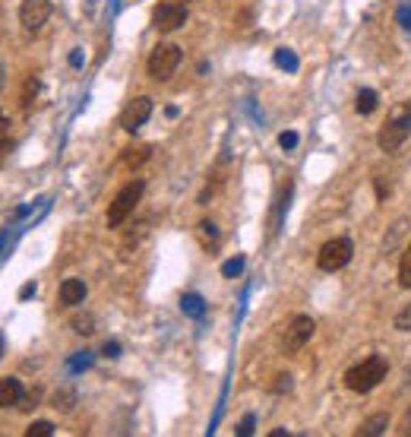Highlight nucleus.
Segmentation results:
<instances>
[{
	"instance_id": "obj_2",
	"label": "nucleus",
	"mask_w": 411,
	"mask_h": 437,
	"mask_svg": "<svg viewBox=\"0 0 411 437\" xmlns=\"http://www.w3.org/2000/svg\"><path fill=\"white\" fill-rule=\"evenodd\" d=\"M408 137H411V105H402V108H395L393 117L383 124L377 143L383 152H395V149H402V143Z\"/></svg>"
},
{
	"instance_id": "obj_26",
	"label": "nucleus",
	"mask_w": 411,
	"mask_h": 437,
	"mask_svg": "<svg viewBox=\"0 0 411 437\" xmlns=\"http://www.w3.org/2000/svg\"><path fill=\"white\" fill-rule=\"evenodd\" d=\"M395 327H399V330H411V305L405 307L402 314H395Z\"/></svg>"
},
{
	"instance_id": "obj_23",
	"label": "nucleus",
	"mask_w": 411,
	"mask_h": 437,
	"mask_svg": "<svg viewBox=\"0 0 411 437\" xmlns=\"http://www.w3.org/2000/svg\"><path fill=\"white\" fill-rule=\"evenodd\" d=\"M54 434V425L51 421H35L32 428L25 431V437H51Z\"/></svg>"
},
{
	"instance_id": "obj_13",
	"label": "nucleus",
	"mask_w": 411,
	"mask_h": 437,
	"mask_svg": "<svg viewBox=\"0 0 411 437\" xmlns=\"http://www.w3.org/2000/svg\"><path fill=\"white\" fill-rule=\"evenodd\" d=\"M386 425H389V415H386V412H377L373 418L364 421V425L354 431V434H358V437H367V434L377 437V434H383V431H386Z\"/></svg>"
},
{
	"instance_id": "obj_33",
	"label": "nucleus",
	"mask_w": 411,
	"mask_h": 437,
	"mask_svg": "<svg viewBox=\"0 0 411 437\" xmlns=\"http://www.w3.org/2000/svg\"><path fill=\"white\" fill-rule=\"evenodd\" d=\"M3 124H7V121H3V115H0V133H3Z\"/></svg>"
},
{
	"instance_id": "obj_12",
	"label": "nucleus",
	"mask_w": 411,
	"mask_h": 437,
	"mask_svg": "<svg viewBox=\"0 0 411 437\" xmlns=\"http://www.w3.org/2000/svg\"><path fill=\"white\" fill-rule=\"evenodd\" d=\"M197 238L206 248V254H215V248H219V225H215L212 219H203V222L197 225Z\"/></svg>"
},
{
	"instance_id": "obj_34",
	"label": "nucleus",
	"mask_w": 411,
	"mask_h": 437,
	"mask_svg": "<svg viewBox=\"0 0 411 437\" xmlns=\"http://www.w3.org/2000/svg\"><path fill=\"white\" fill-rule=\"evenodd\" d=\"M174 3H184V7H187V3H190V0H174Z\"/></svg>"
},
{
	"instance_id": "obj_9",
	"label": "nucleus",
	"mask_w": 411,
	"mask_h": 437,
	"mask_svg": "<svg viewBox=\"0 0 411 437\" xmlns=\"http://www.w3.org/2000/svg\"><path fill=\"white\" fill-rule=\"evenodd\" d=\"M149 115H152V99H149V95H136L130 105L123 108L121 127H123L127 133H136V130H140V127L149 121Z\"/></svg>"
},
{
	"instance_id": "obj_8",
	"label": "nucleus",
	"mask_w": 411,
	"mask_h": 437,
	"mask_svg": "<svg viewBox=\"0 0 411 437\" xmlns=\"http://www.w3.org/2000/svg\"><path fill=\"white\" fill-rule=\"evenodd\" d=\"M51 16V0H23L19 7V23L25 32H38Z\"/></svg>"
},
{
	"instance_id": "obj_31",
	"label": "nucleus",
	"mask_w": 411,
	"mask_h": 437,
	"mask_svg": "<svg viewBox=\"0 0 411 437\" xmlns=\"http://www.w3.org/2000/svg\"><path fill=\"white\" fill-rule=\"evenodd\" d=\"M101 355H105V358H117V355H121V346H117V342H108V346L101 349Z\"/></svg>"
},
{
	"instance_id": "obj_11",
	"label": "nucleus",
	"mask_w": 411,
	"mask_h": 437,
	"mask_svg": "<svg viewBox=\"0 0 411 437\" xmlns=\"http://www.w3.org/2000/svg\"><path fill=\"white\" fill-rule=\"evenodd\" d=\"M23 383H19L16 377H3L0 380V409H10V405H19L23 403Z\"/></svg>"
},
{
	"instance_id": "obj_7",
	"label": "nucleus",
	"mask_w": 411,
	"mask_h": 437,
	"mask_svg": "<svg viewBox=\"0 0 411 437\" xmlns=\"http://www.w3.org/2000/svg\"><path fill=\"white\" fill-rule=\"evenodd\" d=\"M187 23V7L184 3H174V0H162L155 10H152V25H155L162 35L177 32L181 25Z\"/></svg>"
},
{
	"instance_id": "obj_22",
	"label": "nucleus",
	"mask_w": 411,
	"mask_h": 437,
	"mask_svg": "<svg viewBox=\"0 0 411 437\" xmlns=\"http://www.w3.org/2000/svg\"><path fill=\"white\" fill-rule=\"evenodd\" d=\"M395 23H399V25L405 29V32L411 35V0H408V3H402L399 10H395Z\"/></svg>"
},
{
	"instance_id": "obj_29",
	"label": "nucleus",
	"mask_w": 411,
	"mask_h": 437,
	"mask_svg": "<svg viewBox=\"0 0 411 437\" xmlns=\"http://www.w3.org/2000/svg\"><path fill=\"white\" fill-rule=\"evenodd\" d=\"M377 197H379V203L389 197V184H386V178H377Z\"/></svg>"
},
{
	"instance_id": "obj_6",
	"label": "nucleus",
	"mask_w": 411,
	"mask_h": 437,
	"mask_svg": "<svg viewBox=\"0 0 411 437\" xmlns=\"http://www.w3.org/2000/svg\"><path fill=\"white\" fill-rule=\"evenodd\" d=\"M313 330H316V327H313V317H307V314H297L295 320H288L285 333H282V352H285V355L301 352V349L310 342Z\"/></svg>"
},
{
	"instance_id": "obj_18",
	"label": "nucleus",
	"mask_w": 411,
	"mask_h": 437,
	"mask_svg": "<svg viewBox=\"0 0 411 437\" xmlns=\"http://www.w3.org/2000/svg\"><path fill=\"white\" fill-rule=\"evenodd\" d=\"M181 307H184V314H190V317H203V311H206V305H203V298L199 295H184Z\"/></svg>"
},
{
	"instance_id": "obj_27",
	"label": "nucleus",
	"mask_w": 411,
	"mask_h": 437,
	"mask_svg": "<svg viewBox=\"0 0 411 437\" xmlns=\"http://www.w3.org/2000/svg\"><path fill=\"white\" fill-rule=\"evenodd\" d=\"M238 434H240V437L253 434V415H244V418H240V425H238Z\"/></svg>"
},
{
	"instance_id": "obj_14",
	"label": "nucleus",
	"mask_w": 411,
	"mask_h": 437,
	"mask_svg": "<svg viewBox=\"0 0 411 437\" xmlns=\"http://www.w3.org/2000/svg\"><path fill=\"white\" fill-rule=\"evenodd\" d=\"M149 156H152V146H130L127 152H123V165L127 168H140V165H146L149 162Z\"/></svg>"
},
{
	"instance_id": "obj_17",
	"label": "nucleus",
	"mask_w": 411,
	"mask_h": 437,
	"mask_svg": "<svg viewBox=\"0 0 411 437\" xmlns=\"http://www.w3.org/2000/svg\"><path fill=\"white\" fill-rule=\"evenodd\" d=\"M399 285L411 292V244H408V248H405V254H402V263H399Z\"/></svg>"
},
{
	"instance_id": "obj_10",
	"label": "nucleus",
	"mask_w": 411,
	"mask_h": 437,
	"mask_svg": "<svg viewBox=\"0 0 411 437\" xmlns=\"http://www.w3.org/2000/svg\"><path fill=\"white\" fill-rule=\"evenodd\" d=\"M58 301H60L64 307L82 305V301H86V282H79V279H66V282H60Z\"/></svg>"
},
{
	"instance_id": "obj_16",
	"label": "nucleus",
	"mask_w": 411,
	"mask_h": 437,
	"mask_svg": "<svg viewBox=\"0 0 411 437\" xmlns=\"http://www.w3.org/2000/svg\"><path fill=\"white\" fill-rule=\"evenodd\" d=\"M70 327H73L79 336H92V333H95V317H92V314H76L73 320H70Z\"/></svg>"
},
{
	"instance_id": "obj_3",
	"label": "nucleus",
	"mask_w": 411,
	"mask_h": 437,
	"mask_svg": "<svg viewBox=\"0 0 411 437\" xmlns=\"http://www.w3.org/2000/svg\"><path fill=\"white\" fill-rule=\"evenodd\" d=\"M142 190H146L142 181H130L127 187L117 190V197L111 200V206H108V228H121V225L130 219V213L142 200Z\"/></svg>"
},
{
	"instance_id": "obj_32",
	"label": "nucleus",
	"mask_w": 411,
	"mask_h": 437,
	"mask_svg": "<svg viewBox=\"0 0 411 437\" xmlns=\"http://www.w3.org/2000/svg\"><path fill=\"white\" fill-rule=\"evenodd\" d=\"M0 358H3V333H0Z\"/></svg>"
},
{
	"instance_id": "obj_21",
	"label": "nucleus",
	"mask_w": 411,
	"mask_h": 437,
	"mask_svg": "<svg viewBox=\"0 0 411 437\" xmlns=\"http://www.w3.org/2000/svg\"><path fill=\"white\" fill-rule=\"evenodd\" d=\"M240 272H244V257H231V260H225V266H222L225 279H238Z\"/></svg>"
},
{
	"instance_id": "obj_30",
	"label": "nucleus",
	"mask_w": 411,
	"mask_h": 437,
	"mask_svg": "<svg viewBox=\"0 0 411 437\" xmlns=\"http://www.w3.org/2000/svg\"><path fill=\"white\" fill-rule=\"evenodd\" d=\"M35 295V282H25L23 289H19V301H29Z\"/></svg>"
},
{
	"instance_id": "obj_15",
	"label": "nucleus",
	"mask_w": 411,
	"mask_h": 437,
	"mask_svg": "<svg viewBox=\"0 0 411 437\" xmlns=\"http://www.w3.org/2000/svg\"><path fill=\"white\" fill-rule=\"evenodd\" d=\"M377 105H379V95L373 89H361L358 99H354V111L358 115H370V111H377Z\"/></svg>"
},
{
	"instance_id": "obj_28",
	"label": "nucleus",
	"mask_w": 411,
	"mask_h": 437,
	"mask_svg": "<svg viewBox=\"0 0 411 437\" xmlns=\"http://www.w3.org/2000/svg\"><path fill=\"white\" fill-rule=\"evenodd\" d=\"M89 362H92V355H76L73 362H70V368H73V371H79V368H89Z\"/></svg>"
},
{
	"instance_id": "obj_5",
	"label": "nucleus",
	"mask_w": 411,
	"mask_h": 437,
	"mask_svg": "<svg viewBox=\"0 0 411 437\" xmlns=\"http://www.w3.org/2000/svg\"><path fill=\"white\" fill-rule=\"evenodd\" d=\"M354 257V244L348 238H332L326 241L320 248V254H316V266H320L323 272H336V270H345L348 263H351Z\"/></svg>"
},
{
	"instance_id": "obj_25",
	"label": "nucleus",
	"mask_w": 411,
	"mask_h": 437,
	"mask_svg": "<svg viewBox=\"0 0 411 437\" xmlns=\"http://www.w3.org/2000/svg\"><path fill=\"white\" fill-rule=\"evenodd\" d=\"M288 390H291V374H279L272 383V393H288Z\"/></svg>"
},
{
	"instance_id": "obj_1",
	"label": "nucleus",
	"mask_w": 411,
	"mask_h": 437,
	"mask_svg": "<svg viewBox=\"0 0 411 437\" xmlns=\"http://www.w3.org/2000/svg\"><path fill=\"white\" fill-rule=\"evenodd\" d=\"M386 371H389V364L383 362L379 355L364 358L361 364H354V368H348V371H345V387L351 390V393H370L373 387L383 383Z\"/></svg>"
},
{
	"instance_id": "obj_24",
	"label": "nucleus",
	"mask_w": 411,
	"mask_h": 437,
	"mask_svg": "<svg viewBox=\"0 0 411 437\" xmlns=\"http://www.w3.org/2000/svg\"><path fill=\"white\" fill-rule=\"evenodd\" d=\"M279 146L285 149V152H291V149L297 146V133H295V130H285V133L279 137Z\"/></svg>"
},
{
	"instance_id": "obj_4",
	"label": "nucleus",
	"mask_w": 411,
	"mask_h": 437,
	"mask_svg": "<svg viewBox=\"0 0 411 437\" xmlns=\"http://www.w3.org/2000/svg\"><path fill=\"white\" fill-rule=\"evenodd\" d=\"M184 54H181V45L174 42H162L152 48V54H149V76L152 80H171V73L181 67Z\"/></svg>"
},
{
	"instance_id": "obj_19",
	"label": "nucleus",
	"mask_w": 411,
	"mask_h": 437,
	"mask_svg": "<svg viewBox=\"0 0 411 437\" xmlns=\"http://www.w3.org/2000/svg\"><path fill=\"white\" fill-rule=\"evenodd\" d=\"M73 399H76V393L73 390H58V393H54V409H58V412H70V409H73Z\"/></svg>"
},
{
	"instance_id": "obj_20",
	"label": "nucleus",
	"mask_w": 411,
	"mask_h": 437,
	"mask_svg": "<svg viewBox=\"0 0 411 437\" xmlns=\"http://www.w3.org/2000/svg\"><path fill=\"white\" fill-rule=\"evenodd\" d=\"M275 64H279L282 70H288V73H295V70H297V58H295V54H291L288 48H279V51H275Z\"/></svg>"
}]
</instances>
